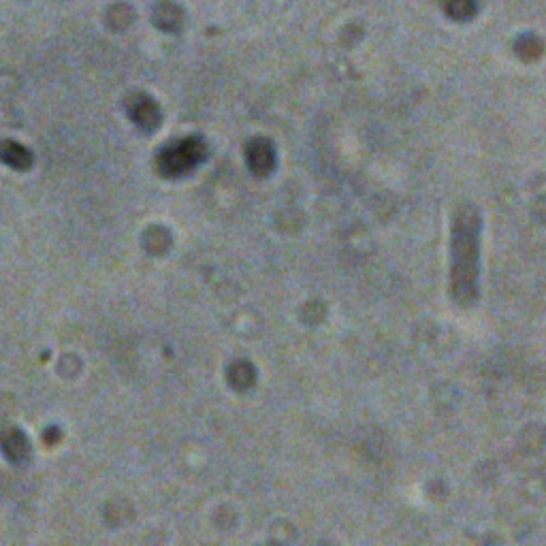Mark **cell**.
I'll return each mask as SVG.
<instances>
[{
	"mask_svg": "<svg viewBox=\"0 0 546 546\" xmlns=\"http://www.w3.org/2000/svg\"><path fill=\"white\" fill-rule=\"evenodd\" d=\"M0 448L11 463H24L30 457V444L19 429H9L0 436Z\"/></svg>",
	"mask_w": 546,
	"mask_h": 546,
	"instance_id": "cell-1",
	"label": "cell"
},
{
	"mask_svg": "<svg viewBox=\"0 0 546 546\" xmlns=\"http://www.w3.org/2000/svg\"><path fill=\"white\" fill-rule=\"evenodd\" d=\"M194 154L197 152H194L192 147H186V145L180 150H169L161 156L158 167L165 175H182L194 165V161H197V156Z\"/></svg>",
	"mask_w": 546,
	"mask_h": 546,
	"instance_id": "cell-2",
	"label": "cell"
},
{
	"mask_svg": "<svg viewBox=\"0 0 546 546\" xmlns=\"http://www.w3.org/2000/svg\"><path fill=\"white\" fill-rule=\"evenodd\" d=\"M0 158H3L7 165L15 167V169H28L30 167V154L19 147V145H13V143H5L0 147Z\"/></svg>",
	"mask_w": 546,
	"mask_h": 546,
	"instance_id": "cell-3",
	"label": "cell"
}]
</instances>
